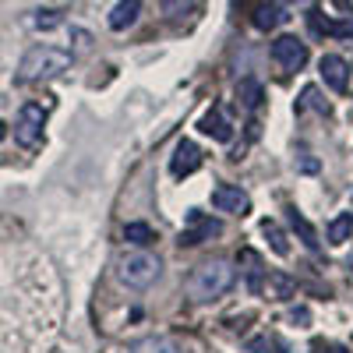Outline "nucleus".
I'll return each mask as SVG.
<instances>
[{
	"mask_svg": "<svg viewBox=\"0 0 353 353\" xmlns=\"http://www.w3.org/2000/svg\"><path fill=\"white\" fill-rule=\"evenodd\" d=\"M71 64V53L61 46H32L21 57V68H18V81L32 85V81H46L57 78L61 71H68Z\"/></svg>",
	"mask_w": 353,
	"mask_h": 353,
	"instance_id": "obj_1",
	"label": "nucleus"
},
{
	"mask_svg": "<svg viewBox=\"0 0 353 353\" xmlns=\"http://www.w3.org/2000/svg\"><path fill=\"white\" fill-rule=\"evenodd\" d=\"M233 286V265L230 261H205L201 269H194L188 290H191V297L194 301H216L223 297V293Z\"/></svg>",
	"mask_w": 353,
	"mask_h": 353,
	"instance_id": "obj_2",
	"label": "nucleus"
},
{
	"mask_svg": "<svg viewBox=\"0 0 353 353\" xmlns=\"http://www.w3.org/2000/svg\"><path fill=\"white\" fill-rule=\"evenodd\" d=\"M159 272H163V265L149 251H128V254H121V261H117V276H121V283H128L134 290L152 286L159 279Z\"/></svg>",
	"mask_w": 353,
	"mask_h": 353,
	"instance_id": "obj_3",
	"label": "nucleus"
},
{
	"mask_svg": "<svg viewBox=\"0 0 353 353\" xmlns=\"http://www.w3.org/2000/svg\"><path fill=\"white\" fill-rule=\"evenodd\" d=\"M43 124H46V106L39 103H25L14 117V141L21 149H36L43 141Z\"/></svg>",
	"mask_w": 353,
	"mask_h": 353,
	"instance_id": "obj_4",
	"label": "nucleus"
},
{
	"mask_svg": "<svg viewBox=\"0 0 353 353\" xmlns=\"http://www.w3.org/2000/svg\"><path fill=\"white\" fill-rule=\"evenodd\" d=\"M272 61L283 71H301L307 64V43H301L297 36H279L272 43Z\"/></svg>",
	"mask_w": 353,
	"mask_h": 353,
	"instance_id": "obj_5",
	"label": "nucleus"
},
{
	"mask_svg": "<svg viewBox=\"0 0 353 353\" xmlns=\"http://www.w3.org/2000/svg\"><path fill=\"white\" fill-rule=\"evenodd\" d=\"M212 209L230 212V216H244V212H251V198H248V191L233 188V184H219V188H212Z\"/></svg>",
	"mask_w": 353,
	"mask_h": 353,
	"instance_id": "obj_6",
	"label": "nucleus"
},
{
	"mask_svg": "<svg viewBox=\"0 0 353 353\" xmlns=\"http://www.w3.org/2000/svg\"><path fill=\"white\" fill-rule=\"evenodd\" d=\"M188 223H191V226L181 233V244H184V248H194V244L212 241V237H219V233H223V223H219V219H205L201 212H191Z\"/></svg>",
	"mask_w": 353,
	"mask_h": 353,
	"instance_id": "obj_7",
	"label": "nucleus"
},
{
	"mask_svg": "<svg viewBox=\"0 0 353 353\" xmlns=\"http://www.w3.org/2000/svg\"><path fill=\"white\" fill-rule=\"evenodd\" d=\"M201 166V149L194 141H181L173 149V156H170V173L173 176H191L194 170Z\"/></svg>",
	"mask_w": 353,
	"mask_h": 353,
	"instance_id": "obj_8",
	"label": "nucleus"
},
{
	"mask_svg": "<svg viewBox=\"0 0 353 353\" xmlns=\"http://www.w3.org/2000/svg\"><path fill=\"white\" fill-rule=\"evenodd\" d=\"M318 68H321V78H325V85L332 88V92H346V85H350V64L343 61V57L325 53Z\"/></svg>",
	"mask_w": 353,
	"mask_h": 353,
	"instance_id": "obj_9",
	"label": "nucleus"
},
{
	"mask_svg": "<svg viewBox=\"0 0 353 353\" xmlns=\"http://www.w3.org/2000/svg\"><path fill=\"white\" fill-rule=\"evenodd\" d=\"M141 14V0H121L113 11H110V28L113 32H124V28H131Z\"/></svg>",
	"mask_w": 353,
	"mask_h": 353,
	"instance_id": "obj_10",
	"label": "nucleus"
},
{
	"mask_svg": "<svg viewBox=\"0 0 353 353\" xmlns=\"http://www.w3.org/2000/svg\"><path fill=\"white\" fill-rule=\"evenodd\" d=\"M198 128L209 134V138H216V141H230V138H233V128H230V121L223 117V110H209V113L198 121Z\"/></svg>",
	"mask_w": 353,
	"mask_h": 353,
	"instance_id": "obj_11",
	"label": "nucleus"
},
{
	"mask_svg": "<svg viewBox=\"0 0 353 353\" xmlns=\"http://www.w3.org/2000/svg\"><path fill=\"white\" fill-rule=\"evenodd\" d=\"M261 99H265V92H261V81L258 78H241L237 81V103L244 106V110H258L261 106Z\"/></svg>",
	"mask_w": 353,
	"mask_h": 353,
	"instance_id": "obj_12",
	"label": "nucleus"
},
{
	"mask_svg": "<svg viewBox=\"0 0 353 353\" xmlns=\"http://www.w3.org/2000/svg\"><path fill=\"white\" fill-rule=\"evenodd\" d=\"M269 297H272V301L297 297V283H293L286 272H269Z\"/></svg>",
	"mask_w": 353,
	"mask_h": 353,
	"instance_id": "obj_13",
	"label": "nucleus"
},
{
	"mask_svg": "<svg viewBox=\"0 0 353 353\" xmlns=\"http://www.w3.org/2000/svg\"><path fill=\"white\" fill-rule=\"evenodd\" d=\"M283 18H286V14H283V11H279L276 4H258V8H254V18H251V21H254V28H261V32H269V28H276V25H279Z\"/></svg>",
	"mask_w": 353,
	"mask_h": 353,
	"instance_id": "obj_14",
	"label": "nucleus"
},
{
	"mask_svg": "<svg viewBox=\"0 0 353 353\" xmlns=\"http://www.w3.org/2000/svg\"><path fill=\"white\" fill-rule=\"evenodd\" d=\"M350 233H353V212H339L329 223V244H346Z\"/></svg>",
	"mask_w": 353,
	"mask_h": 353,
	"instance_id": "obj_15",
	"label": "nucleus"
},
{
	"mask_svg": "<svg viewBox=\"0 0 353 353\" xmlns=\"http://www.w3.org/2000/svg\"><path fill=\"white\" fill-rule=\"evenodd\" d=\"M124 241H128L131 248H145V244L156 241V233H152L149 223H128V226H124Z\"/></svg>",
	"mask_w": 353,
	"mask_h": 353,
	"instance_id": "obj_16",
	"label": "nucleus"
},
{
	"mask_svg": "<svg viewBox=\"0 0 353 353\" xmlns=\"http://www.w3.org/2000/svg\"><path fill=\"white\" fill-rule=\"evenodd\" d=\"M286 212H290V226L297 230V233H301V241H304V244L314 251V248H318V233H314V226H311V223H307V219H304L297 209H286Z\"/></svg>",
	"mask_w": 353,
	"mask_h": 353,
	"instance_id": "obj_17",
	"label": "nucleus"
},
{
	"mask_svg": "<svg viewBox=\"0 0 353 353\" xmlns=\"http://www.w3.org/2000/svg\"><path fill=\"white\" fill-rule=\"evenodd\" d=\"M261 233H265V237H269V244H272V251H276V254H283V258L290 254L286 233H283V230H279V226H276L272 219H261Z\"/></svg>",
	"mask_w": 353,
	"mask_h": 353,
	"instance_id": "obj_18",
	"label": "nucleus"
},
{
	"mask_svg": "<svg viewBox=\"0 0 353 353\" xmlns=\"http://www.w3.org/2000/svg\"><path fill=\"white\" fill-rule=\"evenodd\" d=\"M297 110H318V113H329V103H325V99H318V88H314V85H307L304 92H301Z\"/></svg>",
	"mask_w": 353,
	"mask_h": 353,
	"instance_id": "obj_19",
	"label": "nucleus"
},
{
	"mask_svg": "<svg viewBox=\"0 0 353 353\" xmlns=\"http://www.w3.org/2000/svg\"><path fill=\"white\" fill-rule=\"evenodd\" d=\"M329 36H336V39H353V14L332 21V25H329Z\"/></svg>",
	"mask_w": 353,
	"mask_h": 353,
	"instance_id": "obj_20",
	"label": "nucleus"
},
{
	"mask_svg": "<svg viewBox=\"0 0 353 353\" xmlns=\"http://www.w3.org/2000/svg\"><path fill=\"white\" fill-rule=\"evenodd\" d=\"M188 8H191V0H159V11L166 18H181Z\"/></svg>",
	"mask_w": 353,
	"mask_h": 353,
	"instance_id": "obj_21",
	"label": "nucleus"
},
{
	"mask_svg": "<svg viewBox=\"0 0 353 353\" xmlns=\"http://www.w3.org/2000/svg\"><path fill=\"white\" fill-rule=\"evenodd\" d=\"M307 25H311V32L314 36H329V18H321V11H307Z\"/></svg>",
	"mask_w": 353,
	"mask_h": 353,
	"instance_id": "obj_22",
	"label": "nucleus"
},
{
	"mask_svg": "<svg viewBox=\"0 0 353 353\" xmlns=\"http://www.w3.org/2000/svg\"><path fill=\"white\" fill-rule=\"evenodd\" d=\"M141 353H176V350H173L170 339H149V343L141 346Z\"/></svg>",
	"mask_w": 353,
	"mask_h": 353,
	"instance_id": "obj_23",
	"label": "nucleus"
},
{
	"mask_svg": "<svg viewBox=\"0 0 353 353\" xmlns=\"http://www.w3.org/2000/svg\"><path fill=\"white\" fill-rule=\"evenodd\" d=\"M32 25L36 28H53V25H61V18H57V11H36Z\"/></svg>",
	"mask_w": 353,
	"mask_h": 353,
	"instance_id": "obj_24",
	"label": "nucleus"
},
{
	"mask_svg": "<svg viewBox=\"0 0 353 353\" xmlns=\"http://www.w3.org/2000/svg\"><path fill=\"white\" fill-rule=\"evenodd\" d=\"M290 321H297V325H307V321H311V311H307V307H293V311H290Z\"/></svg>",
	"mask_w": 353,
	"mask_h": 353,
	"instance_id": "obj_25",
	"label": "nucleus"
},
{
	"mask_svg": "<svg viewBox=\"0 0 353 353\" xmlns=\"http://www.w3.org/2000/svg\"><path fill=\"white\" fill-rule=\"evenodd\" d=\"M301 170L304 173H314L318 170V159H311V152H301Z\"/></svg>",
	"mask_w": 353,
	"mask_h": 353,
	"instance_id": "obj_26",
	"label": "nucleus"
},
{
	"mask_svg": "<svg viewBox=\"0 0 353 353\" xmlns=\"http://www.w3.org/2000/svg\"><path fill=\"white\" fill-rule=\"evenodd\" d=\"M248 350H251V353H269V339H251Z\"/></svg>",
	"mask_w": 353,
	"mask_h": 353,
	"instance_id": "obj_27",
	"label": "nucleus"
},
{
	"mask_svg": "<svg viewBox=\"0 0 353 353\" xmlns=\"http://www.w3.org/2000/svg\"><path fill=\"white\" fill-rule=\"evenodd\" d=\"M329 353H350V350H343V346H332V350H329Z\"/></svg>",
	"mask_w": 353,
	"mask_h": 353,
	"instance_id": "obj_28",
	"label": "nucleus"
},
{
	"mask_svg": "<svg viewBox=\"0 0 353 353\" xmlns=\"http://www.w3.org/2000/svg\"><path fill=\"white\" fill-rule=\"evenodd\" d=\"M279 4H301V0H279Z\"/></svg>",
	"mask_w": 353,
	"mask_h": 353,
	"instance_id": "obj_29",
	"label": "nucleus"
}]
</instances>
